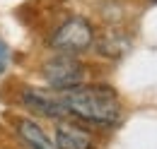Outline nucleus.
<instances>
[{
	"instance_id": "nucleus-3",
	"label": "nucleus",
	"mask_w": 157,
	"mask_h": 149,
	"mask_svg": "<svg viewBox=\"0 0 157 149\" xmlns=\"http://www.w3.org/2000/svg\"><path fill=\"white\" fill-rule=\"evenodd\" d=\"M53 48H58L63 53H78L90 48L92 43V27L85 22V19H70L60 27L53 36Z\"/></svg>"
},
{
	"instance_id": "nucleus-6",
	"label": "nucleus",
	"mask_w": 157,
	"mask_h": 149,
	"mask_svg": "<svg viewBox=\"0 0 157 149\" xmlns=\"http://www.w3.org/2000/svg\"><path fill=\"white\" fill-rule=\"evenodd\" d=\"M56 144L58 149H90L92 137L75 125H60L56 132Z\"/></svg>"
},
{
	"instance_id": "nucleus-4",
	"label": "nucleus",
	"mask_w": 157,
	"mask_h": 149,
	"mask_svg": "<svg viewBox=\"0 0 157 149\" xmlns=\"http://www.w3.org/2000/svg\"><path fill=\"white\" fill-rule=\"evenodd\" d=\"M22 101H24L29 108L44 113V115H48V118H60V115L68 113V108H65V104H63L60 96L48 94V92H44V89H27V92L22 94Z\"/></svg>"
},
{
	"instance_id": "nucleus-2",
	"label": "nucleus",
	"mask_w": 157,
	"mask_h": 149,
	"mask_svg": "<svg viewBox=\"0 0 157 149\" xmlns=\"http://www.w3.org/2000/svg\"><path fill=\"white\" fill-rule=\"evenodd\" d=\"M44 74H46L48 84L53 89H58V92H65L70 87H78L82 82V77H85L82 65L70 56H56L53 60H48L46 67H44Z\"/></svg>"
},
{
	"instance_id": "nucleus-7",
	"label": "nucleus",
	"mask_w": 157,
	"mask_h": 149,
	"mask_svg": "<svg viewBox=\"0 0 157 149\" xmlns=\"http://www.w3.org/2000/svg\"><path fill=\"white\" fill-rule=\"evenodd\" d=\"M7 48H5V43H2V41H0V74L5 72V67H7Z\"/></svg>"
},
{
	"instance_id": "nucleus-5",
	"label": "nucleus",
	"mask_w": 157,
	"mask_h": 149,
	"mask_svg": "<svg viewBox=\"0 0 157 149\" xmlns=\"http://www.w3.org/2000/svg\"><path fill=\"white\" fill-rule=\"evenodd\" d=\"M17 130H20V137L32 149H58V144L41 130V125H36L34 120H20Z\"/></svg>"
},
{
	"instance_id": "nucleus-1",
	"label": "nucleus",
	"mask_w": 157,
	"mask_h": 149,
	"mask_svg": "<svg viewBox=\"0 0 157 149\" xmlns=\"http://www.w3.org/2000/svg\"><path fill=\"white\" fill-rule=\"evenodd\" d=\"M63 104L68 113H75L82 120L99 123V125H111L118 120V99L116 94L106 87H70L63 92Z\"/></svg>"
}]
</instances>
